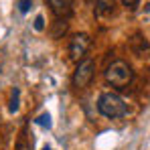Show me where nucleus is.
Masks as SVG:
<instances>
[{"mask_svg":"<svg viewBox=\"0 0 150 150\" xmlns=\"http://www.w3.org/2000/svg\"><path fill=\"white\" fill-rule=\"evenodd\" d=\"M89 47H91L89 35H87V33H77V35H73V39H71V43H69V57L79 63V61L85 59Z\"/></svg>","mask_w":150,"mask_h":150,"instance_id":"obj_4","label":"nucleus"},{"mask_svg":"<svg viewBox=\"0 0 150 150\" xmlns=\"http://www.w3.org/2000/svg\"><path fill=\"white\" fill-rule=\"evenodd\" d=\"M57 21H67L73 14V0H45Z\"/></svg>","mask_w":150,"mask_h":150,"instance_id":"obj_5","label":"nucleus"},{"mask_svg":"<svg viewBox=\"0 0 150 150\" xmlns=\"http://www.w3.org/2000/svg\"><path fill=\"white\" fill-rule=\"evenodd\" d=\"M96 8L100 14H110L116 8V0H96Z\"/></svg>","mask_w":150,"mask_h":150,"instance_id":"obj_6","label":"nucleus"},{"mask_svg":"<svg viewBox=\"0 0 150 150\" xmlns=\"http://www.w3.org/2000/svg\"><path fill=\"white\" fill-rule=\"evenodd\" d=\"M43 150H53V148H49V146H45V148H43Z\"/></svg>","mask_w":150,"mask_h":150,"instance_id":"obj_14","label":"nucleus"},{"mask_svg":"<svg viewBox=\"0 0 150 150\" xmlns=\"http://www.w3.org/2000/svg\"><path fill=\"white\" fill-rule=\"evenodd\" d=\"M138 2H140V0H122V4H124L126 8H130V10H134V8L138 6Z\"/></svg>","mask_w":150,"mask_h":150,"instance_id":"obj_13","label":"nucleus"},{"mask_svg":"<svg viewBox=\"0 0 150 150\" xmlns=\"http://www.w3.org/2000/svg\"><path fill=\"white\" fill-rule=\"evenodd\" d=\"M35 30H43V28H45V18H43V14H39V16H37V18H35Z\"/></svg>","mask_w":150,"mask_h":150,"instance_id":"obj_12","label":"nucleus"},{"mask_svg":"<svg viewBox=\"0 0 150 150\" xmlns=\"http://www.w3.org/2000/svg\"><path fill=\"white\" fill-rule=\"evenodd\" d=\"M30 148H33V144L28 142L26 132L23 130V132H21V136H18V140H16V146H14V150H30Z\"/></svg>","mask_w":150,"mask_h":150,"instance_id":"obj_7","label":"nucleus"},{"mask_svg":"<svg viewBox=\"0 0 150 150\" xmlns=\"http://www.w3.org/2000/svg\"><path fill=\"white\" fill-rule=\"evenodd\" d=\"M98 112L103 118L116 120V118H124L128 112V105L122 100V96H118L116 91H103L98 98Z\"/></svg>","mask_w":150,"mask_h":150,"instance_id":"obj_2","label":"nucleus"},{"mask_svg":"<svg viewBox=\"0 0 150 150\" xmlns=\"http://www.w3.org/2000/svg\"><path fill=\"white\" fill-rule=\"evenodd\" d=\"M16 6H18V10L25 14V12H28V10H30V6H33V0H18V2H16Z\"/></svg>","mask_w":150,"mask_h":150,"instance_id":"obj_11","label":"nucleus"},{"mask_svg":"<svg viewBox=\"0 0 150 150\" xmlns=\"http://www.w3.org/2000/svg\"><path fill=\"white\" fill-rule=\"evenodd\" d=\"M103 79L108 81V85H112L116 89H126L134 81V71H132V67H130L128 61H124V59H114L105 67Z\"/></svg>","mask_w":150,"mask_h":150,"instance_id":"obj_1","label":"nucleus"},{"mask_svg":"<svg viewBox=\"0 0 150 150\" xmlns=\"http://www.w3.org/2000/svg\"><path fill=\"white\" fill-rule=\"evenodd\" d=\"M93 73H96V61L93 59H83L77 63L73 71V77H71V83H73L75 89H83L91 83L93 79Z\"/></svg>","mask_w":150,"mask_h":150,"instance_id":"obj_3","label":"nucleus"},{"mask_svg":"<svg viewBox=\"0 0 150 150\" xmlns=\"http://www.w3.org/2000/svg\"><path fill=\"white\" fill-rule=\"evenodd\" d=\"M65 30H67V21H57L53 30H51V35H53V39H59L61 35H65Z\"/></svg>","mask_w":150,"mask_h":150,"instance_id":"obj_8","label":"nucleus"},{"mask_svg":"<svg viewBox=\"0 0 150 150\" xmlns=\"http://www.w3.org/2000/svg\"><path fill=\"white\" fill-rule=\"evenodd\" d=\"M18 98H21V89L14 87L12 89V98H10V112H18Z\"/></svg>","mask_w":150,"mask_h":150,"instance_id":"obj_9","label":"nucleus"},{"mask_svg":"<svg viewBox=\"0 0 150 150\" xmlns=\"http://www.w3.org/2000/svg\"><path fill=\"white\" fill-rule=\"evenodd\" d=\"M35 122H37L39 126H43V128H51V116L45 112V114H41V116H39Z\"/></svg>","mask_w":150,"mask_h":150,"instance_id":"obj_10","label":"nucleus"}]
</instances>
